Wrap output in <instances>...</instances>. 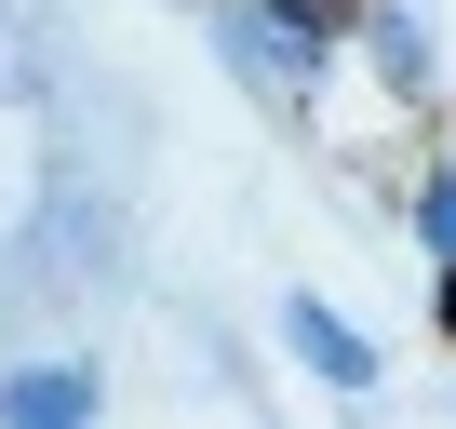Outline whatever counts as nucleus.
Returning a JSON list of instances; mask_svg holds the SVG:
<instances>
[{"label": "nucleus", "instance_id": "nucleus-1", "mask_svg": "<svg viewBox=\"0 0 456 429\" xmlns=\"http://www.w3.org/2000/svg\"><path fill=\"white\" fill-rule=\"evenodd\" d=\"M282 322H296V349H309V362H322V376H336V389H362V376H376V349H362V336H349V322H336V309H322V295H296V309H282Z\"/></svg>", "mask_w": 456, "mask_h": 429}, {"label": "nucleus", "instance_id": "nucleus-2", "mask_svg": "<svg viewBox=\"0 0 456 429\" xmlns=\"http://www.w3.org/2000/svg\"><path fill=\"white\" fill-rule=\"evenodd\" d=\"M14 416H28V429H81V416H94V376H81V362H68V376H14Z\"/></svg>", "mask_w": 456, "mask_h": 429}, {"label": "nucleus", "instance_id": "nucleus-3", "mask_svg": "<svg viewBox=\"0 0 456 429\" xmlns=\"http://www.w3.org/2000/svg\"><path fill=\"white\" fill-rule=\"evenodd\" d=\"M416 229H429V242H443V255H456V174H443V188H429V201H416Z\"/></svg>", "mask_w": 456, "mask_h": 429}, {"label": "nucleus", "instance_id": "nucleus-4", "mask_svg": "<svg viewBox=\"0 0 456 429\" xmlns=\"http://www.w3.org/2000/svg\"><path fill=\"white\" fill-rule=\"evenodd\" d=\"M269 14H296V28H336V14H349V0H269Z\"/></svg>", "mask_w": 456, "mask_h": 429}, {"label": "nucleus", "instance_id": "nucleus-5", "mask_svg": "<svg viewBox=\"0 0 456 429\" xmlns=\"http://www.w3.org/2000/svg\"><path fill=\"white\" fill-rule=\"evenodd\" d=\"M443 336H456V282H443Z\"/></svg>", "mask_w": 456, "mask_h": 429}]
</instances>
